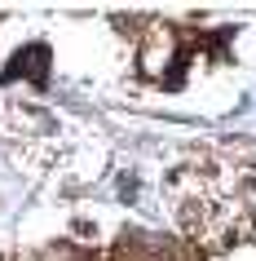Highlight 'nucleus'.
Returning <instances> with one entry per match:
<instances>
[{
    "instance_id": "nucleus-1",
    "label": "nucleus",
    "mask_w": 256,
    "mask_h": 261,
    "mask_svg": "<svg viewBox=\"0 0 256 261\" xmlns=\"http://www.w3.org/2000/svg\"><path fill=\"white\" fill-rule=\"evenodd\" d=\"M44 67H49V49H44V44H31L27 54H18L14 62H9L5 75H9V80H14V75H31L36 84H44Z\"/></svg>"
}]
</instances>
